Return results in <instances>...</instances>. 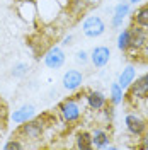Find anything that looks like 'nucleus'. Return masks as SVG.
<instances>
[{"label":"nucleus","instance_id":"8","mask_svg":"<svg viewBox=\"0 0 148 150\" xmlns=\"http://www.w3.org/2000/svg\"><path fill=\"white\" fill-rule=\"evenodd\" d=\"M124 125H126V130L130 131L133 137H143V133L148 130L147 121H145L141 116L135 114V112L126 114V118H124Z\"/></svg>","mask_w":148,"mask_h":150},{"label":"nucleus","instance_id":"16","mask_svg":"<svg viewBox=\"0 0 148 150\" xmlns=\"http://www.w3.org/2000/svg\"><path fill=\"white\" fill-rule=\"evenodd\" d=\"M75 147L80 150H90L94 147L92 143V135L89 131H80L75 138Z\"/></svg>","mask_w":148,"mask_h":150},{"label":"nucleus","instance_id":"14","mask_svg":"<svg viewBox=\"0 0 148 150\" xmlns=\"http://www.w3.org/2000/svg\"><path fill=\"white\" fill-rule=\"evenodd\" d=\"M90 135H92V143L95 149H106L111 142V135L104 128H95Z\"/></svg>","mask_w":148,"mask_h":150},{"label":"nucleus","instance_id":"18","mask_svg":"<svg viewBox=\"0 0 148 150\" xmlns=\"http://www.w3.org/2000/svg\"><path fill=\"white\" fill-rule=\"evenodd\" d=\"M27 74H29V65L24 63V62H17L16 65L10 68V75L14 79H24Z\"/></svg>","mask_w":148,"mask_h":150},{"label":"nucleus","instance_id":"12","mask_svg":"<svg viewBox=\"0 0 148 150\" xmlns=\"http://www.w3.org/2000/svg\"><path fill=\"white\" fill-rule=\"evenodd\" d=\"M34 114H36V108H34L32 104H22V106L17 108L16 111H12L10 120L16 123V125H20V123L27 121V120H31V118H34Z\"/></svg>","mask_w":148,"mask_h":150},{"label":"nucleus","instance_id":"13","mask_svg":"<svg viewBox=\"0 0 148 150\" xmlns=\"http://www.w3.org/2000/svg\"><path fill=\"white\" fill-rule=\"evenodd\" d=\"M136 79V67L135 65H128L123 68V72L119 74V79H118V84L123 87V91H126L131 84H133V80Z\"/></svg>","mask_w":148,"mask_h":150},{"label":"nucleus","instance_id":"25","mask_svg":"<svg viewBox=\"0 0 148 150\" xmlns=\"http://www.w3.org/2000/svg\"><path fill=\"white\" fill-rule=\"evenodd\" d=\"M5 116H7L5 106H4V103H2V101H0V118H2V120H5Z\"/></svg>","mask_w":148,"mask_h":150},{"label":"nucleus","instance_id":"9","mask_svg":"<svg viewBox=\"0 0 148 150\" xmlns=\"http://www.w3.org/2000/svg\"><path fill=\"white\" fill-rule=\"evenodd\" d=\"M131 12V5L128 0H121L119 4L114 7V12H112V19H111V26L114 29H118L123 26V22L126 21V17L130 16Z\"/></svg>","mask_w":148,"mask_h":150},{"label":"nucleus","instance_id":"20","mask_svg":"<svg viewBox=\"0 0 148 150\" xmlns=\"http://www.w3.org/2000/svg\"><path fill=\"white\" fill-rule=\"evenodd\" d=\"M4 149L5 150H20V149H26V145H24V142H20L19 138H14V140H9L5 145H4Z\"/></svg>","mask_w":148,"mask_h":150},{"label":"nucleus","instance_id":"5","mask_svg":"<svg viewBox=\"0 0 148 150\" xmlns=\"http://www.w3.org/2000/svg\"><path fill=\"white\" fill-rule=\"evenodd\" d=\"M66 55L61 50V46H49L46 50V53L43 55V62L49 70H58L65 65Z\"/></svg>","mask_w":148,"mask_h":150},{"label":"nucleus","instance_id":"26","mask_svg":"<svg viewBox=\"0 0 148 150\" xmlns=\"http://www.w3.org/2000/svg\"><path fill=\"white\" fill-rule=\"evenodd\" d=\"M102 0H85V4L89 5V7H95V5H99Z\"/></svg>","mask_w":148,"mask_h":150},{"label":"nucleus","instance_id":"3","mask_svg":"<svg viewBox=\"0 0 148 150\" xmlns=\"http://www.w3.org/2000/svg\"><path fill=\"white\" fill-rule=\"evenodd\" d=\"M58 111H60V116H61V120L68 125H72V123H77L80 118H82V108H80V104L77 99H72V97H68V99H63L60 106H58Z\"/></svg>","mask_w":148,"mask_h":150},{"label":"nucleus","instance_id":"23","mask_svg":"<svg viewBox=\"0 0 148 150\" xmlns=\"http://www.w3.org/2000/svg\"><path fill=\"white\" fill-rule=\"evenodd\" d=\"M138 149L148 150V131H145V133H143V138H141V142L138 143Z\"/></svg>","mask_w":148,"mask_h":150},{"label":"nucleus","instance_id":"4","mask_svg":"<svg viewBox=\"0 0 148 150\" xmlns=\"http://www.w3.org/2000/svg\"><path fill=\"white\" fill-rule=\"evenodd\" d=\"M128 101L131 104H136L140 101H145L148 97V74L141 75L138 79L133 80V84L128 87V94H126Z\"/></svg>","mask_w":148,"mask_h":150},{"label":"nucleus","instance_id":"15","mask_svg":"<svg viewBox=\"0 0 148 150\" xmlns=\"http://www.w3.org/2000/svg\"><path fill=\"white\" fill-rule=\"evenodd\" d=\"M124 101V91L118 82H112L111 87H109V103L112 106H118Z\"/></svg>","mask_w":148,"mask_h":150},{"label":"nucleus","instance_id":"27","mask_svg":"<svg viewBox=\"0 0 148 150\" xmlns=\"http://www.w3.org/2000/svg\"><path fill=\"white\" fill-rule=\"evenodd\" d=\"M130 2V5H138V4H141V0H128Z\"/></svg>","mask_w":148,"mask_h":150},{"label":"nucleus","instance_id":"11","mask_svg":"<svg viewBox=\"0 0 148 150\" xmlns=\"http://www.w3.org/2000/svg\"><path fill=\"white\" fill-rule=\"evenodd\" d=\"M85 101L89 104V108L95 112L102 111L107 106V97L101 91H89V92L85 94Z\"/></svg>","mask_w":148,"mask_h":150},{"label":"nucleus","instance_id":"6","mask_svg":"<svg viewBox=\"0 0 148 150\" xmlns=\"http://www.w3.org/2000/svg\"><path fill=\"white\" fill-rule=\"evenodd\" d=\"M82 33L87 38H99L106 33V22L99 16H89L82 22Z\"/></svg>","mask_w":148,"mask_h":150},{"label":"nucleus","instance_id":"21","mask_svg":"<svg viewBox=\"0 0 148 150\" xmlns=\"http://www.w3.org/2000/svg\"><path fill=\"white\" fill-rule=\"evenodd\" d=\"M75 60H77V63H80V65H85V63L90 60V55H89L85 50H78V51L75 53Z\"/></svg>","mask_w":148,"mask_h":150},{"label":"nucleus","instance_id":"7","mask_svg":"<svg viewBox=\"0 0 148 150\" xmlns=\"http://www.w3.org/2000/svg\"><path fill=\"white\" fill-rule=\"evenodd\" d=\"M61 84H63V89L68 91V92H75L78 91L83 84V74L77 68H70L63 74V79H61Z\"/></svg>","mask_w":148,"mask_h":150},{"label":"nucleus","instance_id":"10","mask_svg":"<svg viewBox=\"0 0 148 150\" xmlns=\"http://www.w3.org/2000/svg\"><path fill=\"white\" fill-rule=\"evenodd\" d=\"M111 60V50L107 46H95L90 51V63L95 68H102L109 63Z\"/></svg>","mask_w":148,"mask_h":150},{"label":"nucleus","instance_id":"1","mask_svg":"<svg viewBox=\"0 0 148 150\" xmlns=\"http://www.w3.org/2000/svg\"><path fill=\"white\" fill-rule=\"evenodd\" d=\"M46 126H48L46 114L44 116H39V118H31V120L19 125L17 131H16V137L20 142H24V145L27 147L29 143L39 142L43 138V135L46 131Z\"/></svg>","mask_w":148,"mask_h":150},{"label":"nucleus","instance_id":"22","mask_svg":"<svg viewBox=\"0 0 148 150\" xmlns=\"http://www.w3.org/2000/svg\"><path fill=\"white\" fill-rule=\"evenodd\" d=\"M136 58H141L143 62H148V41L145 43V46L140 50V53H138V56H136Z\"/></svg>","mask_w":148,"mask_h":150},{"label":"nucleus","instance_id":"17","mask_svg":"<svg viewBox=\"0 0 148 150\" xmlns=\"http://www.w3.org/2000/svg\"><path fill=\"white\" fill-rule=\"evenodd\" d=\"M133 24H136L140 28H143L145 31H148V5L140 7L135 16H133Z\"/></svg>","mask_w":148,"mask_h":150},{"label":"nucleus","instance_id":"19","mask_svg":"<svg viewBox=\"0 0 148 150\" xmlns=\"http://www.w3.org/2000/svg\"><path fill=\"white\" fill-rule=\"evenodd\" d=\"M128 46H130V29H123L118 36V50L126 51Z\"/></svg>","mask_w":148,"mask_h":150},{"label":"nucleus","instance_id":"2","mask_svg":"<svg viewBox=\"0 0 148 150\" xmlns=\"http://www.w3.org/2000/svg\"><path fill=\"white\" fill-rule=\"evenodd\" d=\"M128 29H130V46L124 53H130L131 58H136L140 50L145 46V43L148 41V31H145L143 28H140L136 24H131Z\"/></svg>","mask_w":148,"mask_h":150},{"label":"nucleus","instance_id":"24","mask_svg":"<svg viewBox=\"0 0 148 150\" xmlns=\"http://www.w3.org/2000/svg\"><path fill=\"white\" fill-rule=\"evenodd\" d=\"M72 41H73V36L68 34V36L63 38V43H61V45H63V46H68V45H72Z\"/></svg>","mask_w":148,"mask_h":150}]
</instances>
